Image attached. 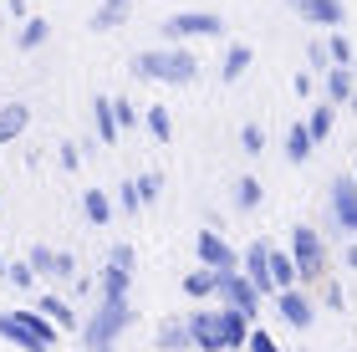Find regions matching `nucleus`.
Listing matches in <instances>:
<instances>
[{
	"instance_id": "nucleus-1",
	"label": "nucleus",
	"mask_w": 357,
	"mask_h": 352,
	"mask_svg": "<svg viewBox=\"0 0 357 352\" xmlns=\"http://www.w3.org/2000/svg\"><path fill=\"white\" fill-rule=\"evenodd\" d=\"M138 77H153V82H194L199 77V61H194L184 46H153V52L133 56Z\"/></svg>"
},
{
	"instance_id": "nucleus-2",
	"label": "nucleus",
	"mask_w": 357,
	"mask_h": 352,
	"mask_svg": "<svg viewBox=\"0 0 357 352\" xmlns=\"http://www.w3.org/2000/svg\"><path fill=\"white\" fill-rule=\"evenodd\" d=\"M128 327H133V307H128V296H102L97 316L82 327V342H87V352H107Z\"/></svg>"
},
{
	"instance_id": "nucleus-3",
	"label": "nucleus",
	"mask_w": 357,
	"mask_h": 352,
	"mask_svg": "<svg viewBox=\"0 0 357 352\" xmlns=\"http://www.w3.org/2000/svg\"><path fill=\"white\" fill-rule=\"evenodd\" d=\"M0 337H10L21 352H52L56 327L41 312H0Z\"/></svg>"
},
{
	"instance_id": "nucleus-4",
	"label": "nucleus",
	"mask_w": 357,
	"mask_h": 352,
	"mask_svg": "<svg viewBox=\"0 0 357 352\" xmlns=\"http://www.w3.org/2000/svg\"><path fill=\"white\" fill-rule=\"evenodd\" d=\"M291 261H296L301 281H317L321 270H327V250H321V235L312 225H296L291 230Z\"/></svg>"
},
{
	"instance_id": "nucleus-5",
	"label": "nucleus",
	"mask_w": 357,
	"mask_h": 352,
	"mask_svg": "<svg viewBox=\"0 0 357 352\" xmlns=\"http://www.w3.org/2000/svg\"><path fill=\"white\" fill-rule=\"evenodd\" d=\"M220 301H225V307H235V312H245L250 322L261 316V291H255V281L245 276V270H225V281H220Z\"/></svg>"
},
{
	"instance_id": "nucleus-6",
	"label": "nucleus",
	"mask_w": 357,
	"mask_h": 352,
	"mask_svg": "<svg viewBox=\"0 0 357 352\" xmlns=\"http://www.w3.org/2000/svg\"><path fill=\"white\" fill-rule=\"evenodd\" d=\"M220 31H225V21H220V15H209V10H178V15H169V21H164V36H169V41L220 36Z\"/></svg>"
},
{
	"instance_id": "nucleus-7",
	"label": "nucleus",
	"mask_w": 357,
	"mask_h": 352,
	"mask_svg": "<svg viewBox=\"0 0 357 352\" xmlns=\"http://www.w3.org/2000/svg\"><path fill=\"white\" fill-rule=\"evenodd\" d=\"M332 220L342 225V235L357 240V179H337L332 184Z\"/></svg>"
},
{
	"instance_id": "nucleus-8",
	"label": "nucleus",
	"mask_w": 357,
	"mask_h": 352,
	"mask_svg": "<svg viewBox=\"0 0 357 352\" xmlns=\"http://www.w3.org/2000/svg\"><path fill=\"white\" fill-rule=\"evenodd\" d=\"M301 21L312 26H327V31H342V0H286Z\"/></svg>"
},
{
	"instance_id": "nucleus-9",
	"label": "nucleus",
	"mask_w": 357,
	"mask_h": 352,
	"mask_svg": "<svg viewBox=\"0 0 357 352\" xmlns=\"http://www.w3.org/2000/svg\"><path fill=\"white\" fill-rule=\"evenodd\" d=\"M189 337L199 352H225V332H220V312H189Z\"/></svg>"
},
{
	"instance_id": "nucleus-10",
	"label": "nucleus",
	"mask_w": 357,
	"mask_h": 352,
	"mask_svg": "<svg viewBox=\"0 0 357 352\" xmlns=\"http://www.w3.org/2000/svg\"><path fill=\"white\" fill-rule=\"evenodd\" d=\"M240 270H245V276L255 281V291H261V296H271V291H275V281H271V245H266V240H255V245L245 250Z\"/></svg>"
},
{
	"instance_id": "nucleus-11",
	"label": "nucleus",
	"mask_w": 357,
	"mask_h": 352,
	"mask_svg": "<svg viewBox=\"0 0 357 352\" xmlns=\"http://www.w3.org/2000/svg\"><path fill=\"white\" fill-rule=\"evenodd\" d=\"M275 312H281V322H286V327H296V332H306V327L317 322L312 301H306L301 291H275Z\"/></svg>"
},
{
	"instance_id": "nucleus-12",
	"label": "nucleus",
	"mask_w": 357,
	"mask_h": 352,
	"mask_svg": "<svg viewBox=\"0 0 357 352\" xmlns=\"http://www.w3.org/2000/svg\"><path fill=\"white\" fill-rule=\"evenodd\" d=\"M199 261H204V266H215V270H240V255L225 245L215 230H199Z\"/></svg>"
},
{
	"instance_id": "nucleus-13",
	"label": "nucleus",
	"mask_w": 357,
	"mask_h": 352,
	"mask_svg": "<svg viewBox=\"0 0 357 352\" xmlns=\"http://www.w3.org/2000/svg\"><path fill=\"white\" fill-rule=\"evenodd\" d=\"M220 332H225V347L240 352V347L250 342V316L235 312V307H220Z\"/></svg>"
},
{
	"instance_id": "nucleus-14",
	"label": "nucleus",
	"mask_w": 357,
	"mask_h": 352,
	"mask_svg": "<svg viewBox=\"0 0 357 352\" xmlns=\"http://www.w3.org/2000/svg\"><path fill=\"white\" fill-rule=\"evenodd\" d=\"M271 281H275V291H296L301 270H296V261H291V250H275L271 245Z\"/></svg>"
},
{
	"instance_id": "nucleus-15",
	"label": "nucleus",
	"mask_w": 357,
	"mask_h": 352,
	"mask_svg": "<svg viewBox=\"0 0 357 352\" xmlns=\"http://www.w3.org/2000/svg\"><path fill=\"white\" fill-rule=\"evenodd\" d=\"M357 98V77H352V67H332L327 72V102H352Z\"/></svg>"
},
{
	"instance_id": "nucleus-16",
	"label": "nucleus",
	"mask_w": 357,
	"mask_h": 352,
	"mask_svg": "<svg viewBox=\"0 0 357 352\" xmlns=\"http://www.w3.org/2000/svg\"><path fill=\"white\" fill-rule=\"evenodd\" d=\"M220 281H225V270L199 266V270H189V276H184V291L189 296H220Z\"/></svg>"
},
{
	"instance_id": "nucleus-17",
	"label": "nucleus",
	"mask_w": 357,
	"mask_h": 352,
	"mask_svg": "<svg viewBox=\"0 0 357 352\" xmlns=\"http://www.w3.org/2000/svg\"><path fill=\"white\" fill-rule=\"evenodd\" d=\"M250 61H255V52H250L245 41H235L230 52H225V67H220V77H225V82H240V77L250 72Z\"/></svg>"
},
{
	"instance_id": "nucleus-18",
	"label": "nucleus",
	"mask_w": 357,
	"mask_h": 352,
	"mask_svg": "<svg viewBox=\"0 0 357 352\" xmlns=\"http://www.w3.org/2000/svg\"><path fill=\"white\" fill-rule=\"evenodd\" d=\"M312 148H317L312 128H306V123H296V128L286 133V158H291V164H306V158H312Z\"/></svg>"
},
{
	"instance_id": "nucleus-19",
	"label": "nucleus",
	"mask_w": 357,
	"mask_h": 352,
	"mask_svg": "<svg viewBox=\"0 0 357 352\" xmlns=\"http://www.w3.org/2000/svg\"><path fill=\"white\" fill-rule=\"evenodd\" d=\"M194 337H189V322H178V316H169L164 327H158V352H184Z\"/></svg>"
},
{
	"instance_id": "nucleus-20",
	"label": "nucleus",
	"mask_w": 357,
	"mask_h": 352,
	"mask_svg": "<svg viewBox=\"0 0 357 352\" xmlns=\"http://www.w3.org/2000/svg\"><path fill=\"white\" fill-rule=\"evenodd\" d=\"M92 118H97V133H102V143H118V133H123L118 107H112L107 98H97V102H92Z\"/></svg>"
},
{
	"instance_id": "nucleus-21",
	"label": "nucleus",
	"mask_w": 357,
	"mask_h": 352,
	"mask_svg": "<svg viewBox=\"0 0 357 352\" xmlns=\"http://www.w3.org/2000/svg\"><path fill=\"white\" fill-rule=\"evenodd\" d=\"M306 128H312V138H317V143H321V138H332V128H337V102H321V107H312Z\"/></svg>"
},
{
	"instance_id": "nucleus-22",
	"label": "nucleus",
	"mask_w": 357,
	"mask_h": 352,
	"mask_svg": "<svg viewBox=\"0 0 357 352\" xmlns=\"http://www.w3.org/2000/svg\"><path fill=\"white\" fill-rule=\"evenodd\" d=\"M31 123V113H26V107L21 102H10V107H0V143H10L15 133H21V128Z\"/></svg>"
},
{
	"instance_id": "nucleus-23",
	"label": "nucleus",
	"mask_w": 357,
	"mask_h": 352,
	"mask_svg": "<svg viewBox=\"0 0 357 352\" xmlns=\"http://www.w3.org/2000/svg\"><path fill=\"white\" fill-rule=\"evenodd\" d=\"M123 21H128V0H107V6H97V15H92L97 31H112V26H123Z\"/></svg>"
},
{
	"instance_id": "nucleus-24",
	"label": "nucleus",
	"mask_w": 357,
	"mask_h": 352,
	"mask_svg": "<svg viewBox=\"0 0 357 352\" xmlns=\"http://www.w3.org/2000/svg\"><path fill=\"white\" fill-rule=\"evenodd\" d=\"M36 312H46V316H52L56 327H77V312H72V307H67L61 296H41V301H36Z\"/></svg>"
},
{
	"instance_id": "nucleus-25",
	"label": "nucleus",
	"mask_w": 357,
	"mask_h": 352,
	"mask_svg": "<svg viewBox=\"0 0 357 352\" xmlns=\"http://www.w3.org/2000/svg\"><path fill=\"white\" fill-rule=\"evenodd\" d=\"M128 281H133V270L112 261V266H107V276H102V296H128Z\"/></svg>"
},
{
	"instance_id": "nucleus-26",
	"label": "nucleus",
	"mask_w": 357,
	"mask_h": 352,
	"mask_svg": "<svg viewBox=\"0 0 357 352\" xmlns=\"http://www.w3.org/2000/svg\"><path fill=\"white\" fill-rule=\"evenodd\" d=\"M82 210H87V220H92V225H102V220L112 215V199L102 194V189H87V194H82Z\"/></svg>"
},
{
	"instance_id": "nucleus-27",
	"label": "nucleus",
	"mask_w": 357,
	"mask_h": 352,
	"mask_svg": "<svg viewBox=\"0 0 357 352\" xmlns=\"http://www.w3.org/2000/svg\"><path fill=\"white\" fill-rule=\"evenodd\" d=\"M327 52H332V67H352V61H357V52H352V41L342 36V31H332Z\"/></svg>"
},
{
	"instance_id": "nucleus-28",
	"label": "nucleus",
	"mask_w": 357,
	"mask_h": 352,
	"mask_svg": "<svg viewBox=\"0 0 357 352\" xmlns=\"http://www.w3.org/2000/svg\"><path fill=\"white\" fill-rule=\"evenodd\" d=\"M149 128H153V138H158V143H169V138H174V118H169V107H149Z\"/></svg>"
},
{
	"instance_id": "nucleus-29",
	"label": "nucleus",
	"mask_w": 357,
	"mask_h": 352,
	"mask_svg": "<svg viewBox=\"0 0 357 352\" xmlns=\"http://www.w3.org/2000/svg\"><path fill=\"white\" fill-rule=\"evenodd\" d=\"M235 204L240 210H255V204H261V179H240L235 184Z\"/></svg>"
},
{
	"instance_id": "nucleus-30",
	"label": "nucleus",
	"mask_w": 357,
	"mask_h": 352,
	"mask_svg": "<svg viewBox=\"0 0 357 352\" xmlns=\"http://www.w3.org/2000/svg\"><path fill=\"white\" fill-rule=\"evenodd\" d=\"M240 148H245V153H261L266 148V138H261V128H255V123L240 128Z\"/></svg>"
},
{
	"instance_id": "nucleus-31",
	"label": "nucleus",
	"mask_w": 357,
	"mask_h": 352,
	"mask_svg": "<svg viewBox=\"0 0 357 352\" xmlns=\"http://www.w3.org/2000/svg\"><path fill=\"white\" fill-rule=\"evenodd\" d=\"M245 352H281V347L271 342V332H266V327H250V342H245Z\"/></svg>"
},
{
	"instance_id": "nucleus-32",
	"label": "nucleus",
	"mask_w": 357,
	"mask_h": 352,
	"mask_svg": "<svg viewBox=\"0 0 357 352\" xmlns=\"http://www.w3.org/2000/svg\"><path fill=\"white\" fill-rule=\"evenodd\" d=\"M31 270H46V276H52V270H56V250L36 245V250H31Z\"/></svg>"
},
{
	"instance_id": "nucleus-33",
	"label": "nucleus",
	"mask_w": 357,
	"mask_h": 352,
	"mask_svg": "<svg viewBox=\"0 0 357 352\" xmlns=\"http://www.w3.org/2000/svg\"><path fill=\"white\" fill-rule=\"evenodd\" d=\"M46 41V21H26V31H21V46L31 52V46H41Z\"/></svg>"
},
{
	"instance_id": "nucleus-34",
	"label": "nucleus",
	"mask_w": 357,
	"mask_h": 352,
	"mask_svg": "<svg viewBox=\"0 0 357 352\" xmlns=\"http://www.w3.org/2000/svg\"><path fill=\"white\" fill-rule=\"evenodd\" d=\"M118 204H123V210H128V215H138V204H143V199H138V179L118 189Z\"/></svg>"
},
{
	"instance_id": "nucleus-35",
	"label": "nucleus",
	"mask_w": 357,
	"mask_h": 352,
	"mask_svg": "<svg viewBox=\"0 0 357 352\" xmlns=\"http://www.w3.org/2000/svg\"><path fill=\"white\" fill-rule=\"evenodd\" d=\"M306 61H312V67H321V72H332V67H327V61H332L327 41H312V52H306Z\"/></svg>"
},
{
	"instance_id": "nucleus-36",
	"label": "nucleus",
	"mask_w": 357,
	"mask_h": 352,
	"mask_svg": "<svg viewBox=\"0 0 357 352\" xmlns=\"http://www.w3.org/2000/svg\"><path fill=\"white\" fill-rule=\"evenodd\" d=\"M138 199H143V204L158 199V174H143V179H138Z\"/></svg>"
},
{
	"instance_id": "nucleus-37",
	"label": "nucleus",
	"mask_w": 357,
	"mask_h": 352,
	"mask_svg": "<svg viewBox=\"0 0 357 352\" xmlns=\"http://www.w3.org/2000/svg\"><path fill=\"white\" fill-rule=\"evenodd\" d=\"M31 276H36V270H31V261H26V266L15 261V266L6 270V281H10V286H31Z\"/></svg>"
},
{
	"instance_id": "nucleus-38",
	"label": "nucleus",
	"mask_w": 357,
	"mask_h": 352,
	"mask_svg": "<svg viewBox=\"0 0 357 352\" xmlns=\"http://www.w3.org/2000/svg\"><path fill=\"white\" fill-rule=\"evenodd\" d=\"M52 276H77V261H72V250H56V270Z\"/></svg>"
},
{
	"instance_id": "nucleus-39",
	"label": "nucleus",
	"mask_w": 357,
	"mask_h": 352,
	"mask_svg": "<svg viewBox=\"0 0 357 352\" xmlns=\"http://www.w3.org/2000/svg\"><path fill=\"white\" fill-rule=\"evenodd\" d=\"M112 107H118V123H123V128H133V123H138V107H133V102H123V98H118Z\"/></svg>"
},
{
	"instance_id": "nucleus-40",
	"label": "nucleus",
	"mask_w": 357,
	"mask_h": 352,
	"mask_svg": "<svg viewBox=\"0 0 357 352\" xmlns=\"http://www.w3.org/2000/svg\"><path fill=\"white\" fill-rule=\"evenodd\" d=\"M112 261H118V266H128V270H133V245H112Z\"/></svg>"
},
{
	"instance_id": "nucleus-41",
	"label": "nucleus",
	"mask_w": 357,
	"mask_h": 352,
	"mask_svg": "<svg viewBox=\"0 0 357 352\" xmlns=\"http://www.w3.org/2000/svg\"><path fill=\"white\" fill-rule=\"evenodd\" d=\"M347 266L357 270V240H352V245H347Z\"/></svg>"
},
{
	"instance_id": "nucleus-42",
	"label": "nucleus",
	"mask_w": 357,
	"mask_h": 352,
	"mask_svg": "<svg viewBox=\"0 0 357 352\" xmlns=\"http://www.w3.org/2000/svg\"><path fill=\"white\" fill-rule=\"evenodd\" d=\"M352 77H357V61H352Z\"/></svg>"
},
{
	"instance_id": "nucleus-43",
	"label": "nucleus",
	"mask_w": 357,
	"mask_h": 352,
	"mask_svg": "<svg viewBox=\"0 0 357 352\" xmlns=\"http://www.w3.org/2000/svg\"><path fill=\"white\" fill-rule=\"evenodd\" d=\"M352 113H357V98H352Z\"/></svg>"
},
{
	"instance_id": "nucleus-44",
	"label": "nucleus",
	"mask_w": 357,
	"mask_h": 352,
	"mask_svg": "<svg viewBox=\"0 0 357 352\" xmlns=\"http://www.w3.org/2000/svg\"><path fill=\"white\" fill-rule=\"evenodd\" d=\"M107 352H112V347H107Z\"/></svg>"
}]
</instances>
